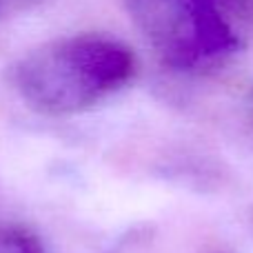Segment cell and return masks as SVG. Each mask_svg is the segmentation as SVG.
Listing matches in <instances>:
<instances>
[{
	"instance_id": "2",
	"label": "cell",
	"mask_w": 253,
	"mask_h": 253,
	"mask_svg": "<svg viewBox=\"0 0 253 253\" xmlns=\"http://www.w3.org/2000/svg\"><path fill=\"white\" fill-rule=\"evenodd\" d=\"M133 22L171 67H191L198 58L233 47L215 0H126Z\"/></svg>"
},
{
	"instance_id": "1",
	"label": "cell",
	"mask_w": 253,
	"mask_h": 253,
	"mask_svg": "<svg viewBox=\"0 0 253 253\" xmlns=\"http://www.w3.org/2000/svg\"><path fill=\"white\" fill-rule=\"evenodd\" d=\"M135 74L133 51L100 34L58 38L13 65L11 83L31 109L47 116L84 111L125 87Z\"/></svg>"
},
{
	"instance_id": "3",
	"label": "cell",
	"mask_w": 253,
	"mask_h": 253,
	"mask_svg": "<svg viewBox=\"0 0 253 253\" xmlns=\"http://www.w3.org/2000/svg\"><path fill=\"white\" fill-rule=\"evenodd\" d=\"M2 2H7L9 7H13V9H34V7H40V4H44V2H49V0H2Z\"/></svg>"
}]
</instances>
